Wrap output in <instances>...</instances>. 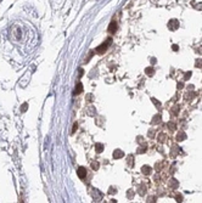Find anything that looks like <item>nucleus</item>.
I'll use <instances>...</instances> for the list:
<instances>
[{
  "label": "nucleus",
  "instance_id": "obj_19",
  "mask_svg": "<svg viewBox=\"0 0 202 203\" xmlns=\"http://www.w3.org/2000/svg\"><path fill=\"white\" fill-rule=\"evenodd\" d=\"M21 110H22V111H26V110H27V105H25V107L22 106V107H21Z\"/></svg>",
  "mask_w": 202,
  "mask_h": 203
},
{
  "label": "nucleus",
  "instance_id": "obj_4",
  "mask_svg": "<svg viewBox=\"0 0 202 203\" xmlns=\"http://www.w3.org/2000/svg\"><path fill=\"white\" fill-rule=\"evenodd\" d=\"M117 29H118V26H117V23L114 22H111L110 23V27H108V32L110 33H116L117 32Z\"/></svg>",
  "mask_w": 202,
  "mask_h": 203
},
{
  "label": "nucleus",
  "instance_id": "obj_17",
  "mask_svg": "<svg viewBox=\"0 0 202 203\" xmlns=\"http://www.w3.org/2000/svg\"><path fill=\"white\" fill-rule=\"evenodd\" d=\"M77 127H78V125H77V124H74V127H73V129H72V133H74V131L77 130Z\"/></svg>",
  "mask_w": 202,
  "mask_h": 203
},
{
  "label": "nucleus",
  "instance_id": "obj_16",
  "mask_svg": "<svg viewBox=\"0 0 202 203\" xmlns=\"http://www.w3.org/2000/svg\"><path fill=\"white\" fill-rule=\"evenodd\" d=\"M168 128H171V129H172V130H173V129H174V128H175V125H174V124H173V123H172V122H171V123L168 124Z\"/></svg>",
  "mask_w": 202,
  "mask_h": 203
},
{
  "label": "nucleus",
  "instance_id": "obj_5",
  "mask_svg": "<svg viewBox=\"0 0 202 203\" xmlns=\"http://www.w3.org/2000/svg\"><path fill=\"white\" fill-rule=\"evenodd\" d=\"M124 156V153H123V151L122 150H116L113 152V158L114 159H119V158H122Z\"/></svg>",
  "mask_w": 202,
  "mask_h": 203
},
{
  "label": "nucleus",
  "instance_id": "obj_10",
  "mask_svg": "<svg viewBox=\"0 0 202 203\" xmlns=\"http://www.w3.org/2000/svg\"><path fill=\"white\" fill-rule=\"evenodd\" d=\"M145 72H146V74H147V76H153V73H155L153 68H150V67H147V68H146Z\"/></svg>",
  "mask_w": 202,
  "mask_h": 203
},
{
  "label": "nucleus",
  "instance_id": "obj_11",
  "mask_svg": "<svg viewBox=\"0 0 202 203\" xmlns=\"http://www.w3.org/2000/svg\"><path fill=\"white\" fill-rule=\"evenodd\" d=\"M133 161H134V157H133V156H129V157H128V165L133 167V164H134V163H133Z\"/></svg>",
  "mask_w": 202,
  "mask_h": 203
},
{
  "label": "nucleus",
  "instance_id": "obj_12",
  "mask_svg": "<svg viewBox=\"0 0 202 203\" xmlns=\"http://www.w3.org/2000/svg\"><path fill=\"white\" fill-rule=\"evenodd\" d=\"M164 139H166V135H164V134H160V135H158V141H160V142H163Z\"/></svg>",
  "mask_w": 202,
  "mask_h": 203
},
{
  "label": "nucleus",
  "instance_id": "obj_6",
  "mask_svg": "<svg viewBox=\"0 0 202 203\" xmlns=\"http://www.w3.org/2000/svg\"><path fill=\"white\" fill-rule=\"evenodd\" d=\"M141 171H142V174L148 175V174H150V173H151V171H152V169L150 168L148 165H144V167H142V168H141Z\"/></svg>",
  "mask_w": 202,
  "mask_h": 203
},
{
  "label": "nucleus",
  "instance_id": "obj_15",
  "mask_svg": "<svg viewBox=\"0 0 202 203\" xmlns=\"http://www.w3.org/2000/svg\"><path fill=\"white\" fill-rule=\"evenodd\" d=\"M98 167H99V163L94 161V162H93V168H94V169H98Z\"/></svg>",
  "mask_w": 202,
  "mask_h": 203
},
{
  "label": "nucleus",
  "instance_id": "obj_3",
  "mask_svg": "<svg viewBox=\"0 0 202 203\" xmlns=\"http://www.w3.org/2000/svg\"><path fill=\"white\" fill-rule=\"evenodd\" d=\"M77 174H78V176L80 179H84L86 176V170L84 167H80V168H78V170H77Z\"/></svg>",
  "mask_w": 202,
  "mask_h": 203
},
{
  "label": "nucleus",
  "instance_id": "obj_20",
  "mask_svg": "<svg viewBox=\"0 0 202 203\" xmlns=\"http://www.w3.org/2000/svg\"><path fill=\"white\" fill-rule=\"evenodd\" d=\"M128 197H130V198H132V197H133V192H128Z\"/></svg>",
  "mask_w": 202,
  "mask_h": 203
},
{
  "label": "nucleus",
  "instance_id": "obj_14",
  "mask_svg": "<svg viewBox=\"0 0 202 203\" xmlns=\"http://www.w3.org/2000/svg\"><path fill=\"white\" fill-rule=\"evenodd\" d=\"M196 67H200V68H201V67H202V61L201 60H197V61H196Z\"/></svg>",
  "mask_w": 202,
  "mask_h": 203
},
{
  "label": "nucleus",
  "instance_id": "obj_13",
  "mask_svg": "<svg viewBox=\"0 0 202 203\" xmlns=\"http://www.w3.org/2000/svg\"><path fill=\"white\" fill-rule=\"evenodd\" d=\"M158 119H161V116H160V114H157V116H156V117L153 118V119H152V123L156 124V122H157Z\"/></svg>",
  "mask_w": 202,
  "mask_h": 203
},
{
  "label": "nucleus",
  "instance_id": "obj_8",
  "mask_svg": "<svg viewBox=\"0 0 202 203\" xmlns=\"http://www.w3.org/2000/svg\"><path fill=\"white\" fill-rule=\"evenodd\" d=\"M95 148H96V152L100 153V152H102V151H104V145H102V143H96Z\"/></svg>",
  "mask_w": 202,
  "mask_h": 203
},
{
  "label": "nucleus",
  "instance_id": "obj_18",
  "mask_svg": "<svg viewBox=\"0 0 202 203\" xmlns=\"http://www.w3.org/2000/svg\"><path fill=\"white\" fill-rule=\"evenodd\" d=\"M190 77H191V72H189V73H186V76H185V78H190Z\"/></svg>",
  "mask_w": 202,
  "mask_h": 203
},
{
  "label": "nucleus",
  "instance_id": "obj_2",
  "mask_svg": "<svg viewBox=\"0 0 202 203\" xmlns=\"http://www.w3.org/2000/svg\"><path fill=\"white\" fill-rule=\"evenodd\" d=\"M168 28L171 29V31L178 29L179 28V21H178V19H171V21L168 22Z\"/></svg>",
  "mask_w": 202,
  "mask_h": 203
},
{
  "label": "nucleus",
  "instance_id": "obj_9",
  "mask_svg": "<svg viewBox=\"0 0 202 203\" xmlns=\"http://www.w3.org/2000/svg\"><path fill=\"white\" fill-rule=\"evenodd\" d=\"M184 139H186V135H185V133H179L178 134V136H177V140L178 141H181V140H184Z\"/></svg>",
  "mask_w": 202,
  "mask_h": 203
},
{
  "label": "nucleus",
  "instance_id": "obj_1",
  "mask_svg": "<svg viewBox=\"0 0 202 203\" xmlns=\"http://www.w3.org/2000/svg\"><path fill=\"white\" fill-rule=\"evenodd\" d=\"M110 43H111V40H110V39H108V40H106V41H105V43H104V44H101L100 46H99V48L96 49V51H98L99 54H104L105 51L107 50V48H108V44H110Z\"/></svg>",
  "mask_w": 202,
  "mask_h": 203
},
{
  "label": "nucleus",
  "instance_id": "obj_7",
  "mask_svg": "<svg viewBox=\"0 0 202 203\" xmlns=\"http://www.w3.org/2000/svg\"><path fill=\"white\" fill-rule=\"evenodd\" d=\"M83 91V86L80 83H77V86H76V90H74V95H78L80 92Z\"/></svg>",
  "mask_w": 202,
  "mask_h": 203
}]
</instances>
